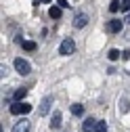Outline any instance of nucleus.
Listing matches in <instances>:
<instances>
[{"label":"nucleus","instance_id":"obj_12","mask_svg":"<svg viewBox=\"0 0 130 132\" xmlns=\"http://www.w3.org/2000/svg\"><path fill=\"white\" fill-rule=\"evenodd\" d=\"M128 96H122L120 98V113H128Z\"/></svg>","mask_w":130,"mask_h":132},{"label":"nucleus","instance_id":"obj_23","mask_svg":"<svg viewBox=\"0 0 130 132\" xmlns=\"http://www.w3.org/2000/svg\"><path fill=\"white\" fill-rule=\"evenodd\" d=\"M42 2H51V0H42Z\"/></svg>","mask_w":130,"mask_h":132},{"label":"nucleus","instance_id":"obj_6","mask_svg":"<svg viewBox=\"0 0 130 132\" xmlns=\"http://www.w3.org/2000/svg\"><path fill=\"white\" fill-rule=\"evenodd\" d=\"M29 130H31V122H29V120H25V118H21L17 124L13 126V130H11V132H29Z\"/></svg>","mask_w":130,"mask_h":132},{"label":"nucleus","instance_id":"obj_19","mask_svg":"<svg viewBox=\"0 0 130 132\" xmlns=\"http://www.w3.org/2000/svg\"><path fill=\"white\" fill-rule=\"evenodd\" d=\"M57 4H59L61 9H67V6H69V4H67V0H57Z\"/></svg>","mask_w":130,"mask_h":132},{"label":"nucleus","instance_id":"obj_11","mask_svg":"<svg viewBox=\"0 0 130 132\" xmlns=\"http://www.w3.org/2000/svg\"><path fill=\"white\" fill-rule=\"evenodd\" d=\"M71 113H74V115H78V118H80V115H84V105H80V103L71 105Z\"/></svg>","mask_w":130,"mask_h":132},{"label":"nucleus","instance_id":"obj_8","mask_svg":"<svg viewBox=\"0 0 130 132\" xmlns=\"http://www.w3.org/2000/svg\"><path fill=\"white\" fill-rule=\"evenodd\" d=\"M94 128H96V120L88 115L84 120V124H82V132H94Z\"/></svg>","mask_w":130,"mask_h":132},{"label":"nucleus","instance_id":"obj_15","mask_svg":"<svg viewBox=\"0 0 130 132\" xmlns=\"http://www.w3.org/2000/svg\"><path fill=\"white\" fill-rule=\"evenodd\" d=\"M120 9H122V0H113V2L109 4V11L111 13H118Z\"/></svg>","mask_w":130,"mask_h":132},{"label":"nucleus","instance_id":"obj_7","mask_svg":"<svg viewBox=\"0 0 130 132\" xmlns=\"http://www.w3.org/2000/svg\"><path fill=\"white\" fill-rule=\"evenodd\" d=\"M122 25H124V21L111 19V21H107V31L109 34H118V31H122Z\"/></svg>","mask_w":130,"mask_h":132},{"label":"nucleus","instance_id":"obj_2","mask_svg":"<svg viewBox=\"0 0 130 132\" xmlns=\"http://www.w3.org/2000/svg\"><path fill=\"white\" fill-rule=\"evenodd\" d=\"M74 51H76V42H74L71 38H65V40L61 42V46H59V55H63V57L71 55Z\"/></svg>","mask_w":130,"mask_h":132},{"label":"nucleus","instance_id":"obj_4","mask_svg":"<svg viewBox=\"0 0 130 132\" xmlns=\"http://www.w3.org/2000/svg\"><path fill=\"white\" fill-rule=\"evenodd\" d=\"M86 23H88V15L86 13H76V17H74V27L76 29H82V27H86Z\"/></svg>","mask_w":130,"mask_h":132},{"label":"nucleus","instance_id":"obj_22","mask_svg":"<svg viewBox=\"0 0 130 132\" xmlns=\"http://www.w3.org/2000/svg\"><path fill=\"white\" fill-rule=\"evenodd\" d=\"M126 21H128V23H130V13H128V17H126Z\"/></svg>","mask_w":130,"mask_h":132},{"label":"nucleus","instance_id":"obj_10","mask_svg":"<svg viewBox=\"0 0 130 132\" xmlns=\"http://www.w3.org/2000/svg\"><path fill=\"white\" fill-rule=\"evenodd\" d=\"M48 15H51V19H61V6H51Z\"/></svg>","mask_w":130,"mask_h":132},{"label":"nucleus","instance_id":"obj_18","mask_svg":"<svg viewBox=\"0 0 130 132\" xmlns=\"http://www.w3.org/2000/svg\"><path fill=\"white\" fill-rule=\"evenodd\" d=\"M122 13H130V0H122Z\"/></svg>","mask_w":130,"mask_h":132},{"label":"nucleus","instance_id":"obj_3","mask_svg":"<svg viewBox=\"0 0 130 132\" xmlns=\"http://www.w3.org/2000/svg\"><path fill=\"white\" fill-rule=\"evenodd\" d=\"M15 69H17V73H21V76H27L31 71V65H29V61L17 57V59H15Z\"/></svg>","mask_w":130,"mask_h":132},{"label":"nucleus","instance_id":"obj_17","mask_svg":"<svg viewBox=\"0 0 130 132\" xmlns=\"http://www.w3.org/2000/svg\"><path fill=\"white\" fill-rule=\"evenodd\" d=\"M21 46L25 48V51H34V48H36V42H31V40H23Z\"/></svg>","mask_w":130,"mask_h":132},{"label":"nucleus","instance_id":"obj_14","mask_svg":"<svg viewBox=\"0 0 130 132\" xmlns=\"http://www.w3.org/2000/svg\"><path fill=\"white\" fill-rule=\"evenodd\" d=\"M25 94H27V90H25V88H17V90H15V94H13V98H15V101H21Z\"/></svg>","mask_w":130,"mask_h":132},{"label":"nucleus","instance_id":"obj_9","mask_svg":"<svg viewBox=\"0 0 130 132\" xmlns=\"http://www.w3.org/2000/svg\"><path fill=\"white\" fill-rule=\"evenodd\" d=\"M59 128H61V111H55L51 120V130H59Z\"/></svg>","mask_w":130,"mask_h":132},{"label":"nucleus","instance_id":"obj_21","mask_svg":"<svg viewBox=\"0 0 130 132\" xmlns=\"http://www.w3.org/2000/svg\"><path fill=\"white\" fill-rule=\"evenodd\" d=\"M31 2H34V4H36V6H38V4H40V2H42V0H31Z\"/></svg>","mask_w":130,"mask_h":132},{"label":"nucleus","instance_id":"obj_16","mask_svg":"<svg viewBox=\"0 0 130 132\" xmlns=\"http://www.w3.org/2000/svg\"><path fill=\"white\" fill-rule=\"evenodd\" d=\"M94 132H109V128H107V122H96V128H94Z\"/></svg>","mask_w":130,"mask_h":132},{"label":"nucleus","instance_id":"obj_13","mask_svg":"<svg viewBox=\"0 0 130 132\" xmlns=\"http://www.w3.org/2000/svg\"><path fill=\"white\" fill-rule=\"evenodd\" d=\"M107 57H109V61H118V59L122 57V53L118 51V48H111V51L107 53Z\"/></svg>","mask_w":130,"mask_h":132},{"label":"nucleus","instance_id":"obj_5","mask_svg":"<svg viewBox=\"0 0 130 132\" xmlns=\"http://www.w3.org/2000/svg\"><path fill=\"white\" fill-rule=\"evenodd\" d=\"M51 107H53V96H51V94H46V96L42 98V103H40V109H38V113H40V115H48Z\"/></svg>","mask_w":130,"mask_h":132},{"label":"nucleus","instance_id":"obj_20","mask_svg":"<svg viewBox=\"0 0 130 132\" xmlns=\"http://www.w3.org/2000/svg\"><path fill=\"white\" fill-rule=\"evenodd\" d=\"M122 59L128 61V59H130V51H124V53H122Z\"/></svg>","mask_w":130,"mask_h":132},{"label":"nucleus","instance_id":"obj_1","mask_svg":"<svg viewBox=\"0 0 130 132\" xmlns=\"http://www.w3.org/2000/svg\"><path fill=\"white\" fill-rule=\"evenodd\" d=\"M31 111V105L29 103H21V101H15L11 105V113L13 115H27Z\"/></svg>","mask_w":130,"mask_h":132}]
</instances>
